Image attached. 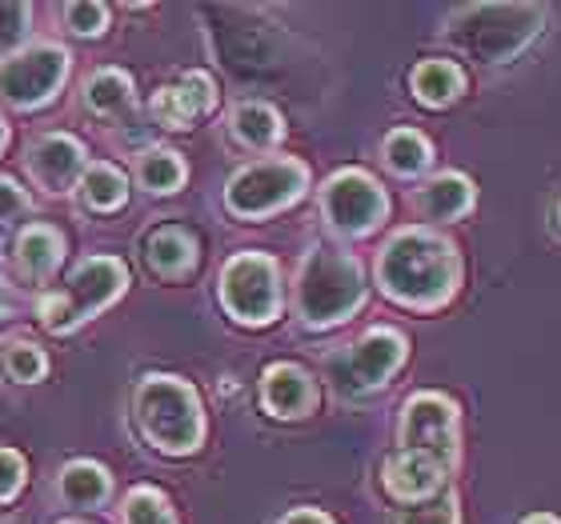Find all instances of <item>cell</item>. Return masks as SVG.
Listing matches in <instances>:
<instances>
[{
  "instance_id": "e575fe53",
  "label": "cell",
  "mask_w": 561,
  "mask_h": 524,
  "mask_svg": "<svg viewBox=\"0 0 561 524\" xmlns=\"http://www.w3.org/2000/svg\"><path fill=\"white\" fill-rule=\"evenodd\" d=\"M558 221H561V200H558Z\"/></svg>"
},
{
  "instance_id": "ffe728a7",
  "label": "cell",
  "mask_w": 561,
  "mask_h": 524,
  "mask_svg": "<svg viewBox=\"0 0 561 524\" xmlns=\"http://www.w3.org/2000/svg\"><path fill=\"white\" fill-rule=\"evenodd\" d=\"M57 492L72 504V509H96V504L108 501L113 477H108V468L93 465V461H72V465L60 468Z\"/></svg>"
},
{
  "instance_id": "7c38bea8",
  "label": "cell",
  "mask_w": 561,
  "mask_h": 524,
  "mask_svg": "<svg viewBox=\"0 0 561 524\" xmlns=\"http://www.w3.org/2000/svg\"><path fill=\"white\" fill-rule=\"evenodd\" d=\"M24 168L36 181V188L45 193H65V188H77L84 176V149L77 137H65V132H53V137H41L24 156Z\"/></svg>"
},
{
  "instance_id": "ac0fdd59",
  "label": "cell",
  "mask_w": 561,
  "mask_h": 524,
  "mask_svg": "<svg viewBox=\"0 0 561 524\" xmlns=\"http://www.w3.org/2000/svg\"><path fill=\"white\" fill-rule=\"evenodd\" d=\"M145 260H149V268L157 272V277H185L188 268L197 265V241L185 233V229H157V233L145 241Z\"/></svg>"
},
{
  "instance_id": "d6a6232c",
  "label": "cell",
  "mask_w": 561,
  "mask_h": 524,
  "mask_svg": "<svg viewBox=\"0 0 561 524\" xmlns=\"http://www.w3.org/2000/svg\"><path fill=\"white\" fill-rule=\"evenodd\" d=\"M522 524H561V521H553V516L541 513V516H529V521H522Z\"/></svg>"
},
{
  "instance_id": "83f0119b",
  "label": "cell",
  "mask_w": 561,
  "mask_h": 524,
  "mask_svg": "<svg viewBox=\"0 0 561 524\" xmlns=\"http://www.w3.org/2000/svg\"><path fill=\"white\" fill-rule=\"evenodd\" d=\"M398 524H461V509H457L454 497L421 501V504H413V509H401Z\"/></svg>"
},
{
  "instance_id": "e0dca14e",
  "label": "cell",
  "mask_w": 561,
  "mask_h": 524,
  "mask_svg": "<svg viewBox=\"0 0 561 524\" xmlns=\"http://www.w3.org/2000/svg\"><path fill=\"white\" fill-rule=\"evenodd\" d=\"M417 209L433 221H457L473 209V181L461 173H442L433 176L430 185L417 193Z\"/></svg>"
},
{
  "instance_id": "5bb4252c",
  "label": "cell",
  "mask_w": 561,
  "mask_h": 524,
  "mask_svg": "<svg viewBox=\"0 0 561 524\" xmlns=\"http://www.w3.org/2000/svg\"><path fill=\"white\" fill-rule=\"evenodd\" d=\"M261 400H265V408L280 420L309 417L317 405V385L301 364H273V369H265V376H261Z\"/></svg>"
},
{
  "instance_id": "8fae6325",
  "label": "cell",
  "mask_w": 561,
  "mask_h": 524,
  "mask_svg": "<svg viewBox=\"0 0 561 524\" xmlns=\"http://www.w3.org/2000/svg\"><path fill=\"white\" fill-rule=\"evenodd\" d=\"M321 212H325L333 233L369 236L389 217V197L369 173H362V168H341L321 188Z\"/></svg>"
},
{
  "instance_id": "4fadbf2b",
  "label": "cell",
  "mask_w": 561,
  "mask_h": 524,
  "mask_svg": "<svg viewBox=\"0 0 561 524\" xmlns=\"http://www.w3.org/2000/svg\"><path fill=\"white\" fill-rule=\"evenodd\" d=\"M217 105V84L205 77V72H185L181 84H169V89H157L152 96V117L164 129H188L197 117H205L209 108Z\"/></svg>"
},
{
  "instance_id": "f1b7e54d",
  "label": "cell",
  "mask_w": 561,
  "mask_h": 524,
  "mask_svg": "<svg viewBox=\"0 0 561 524\" xmlns=\"http://www.w3.org/2000/svg\"><path fill=\"white\" fill-rule=\"evenodd\" d=\"M65 21L77 36H101L108 24V9L105 4H65Z\"/></svg>"
},
{
  "instance_id": "30bf717a",
  "label": "cell",
  "mask_w": 561,
  "mask_h": 524,
  "mask_svg": "<svg viewBox=\"0 0 561 524\" xmlns=\"http://www.w3.org/2000/svg\"><path fill=\"white\" fill-rule=\"evenodd\" d=\"M401 449L405 453L433 456L445 473H454L461 461V429H457V405L442 393H417L401 408Z\"/></svg>"
},
{
  "instance_id": "603a6c76",
  "label": "cell",
  "mask_w": 561,
  "mask_h": 524,
  "mask_svg": "<svg viewBox=\"0 0 561 524\" xmlns=\"http://www.w3.org/2000/svg\"><path fill=\"white\" fill-rule=\"evenodd\" d=\"M84 108L96 117H121L133 108V81L121 69H101L84 81Z\"/></svg>"
},
{
  "instance_id": "d6986e66",
  "label": "cell",
  "mask_w": 561,
  "mask_h": 524,
  "mask_svg": "<svg viewBox=\"0 0 561 524\" xmlns=\"http://www.w3.org/2000/svg\"><path fill=\"white\" fill-rule=\"evenodd\" d=\"M410 84H413V96H417L421 105L445 108L466 93V72L457 69L454 60H421L417 69H413Z\"/></svg>"
},
{
  "instance_id": "cb8c5ba5",
  "label": "cell",
  "mask_w": 561,
  "mask_h": 524,
  "mask_svg": "<svg viewBox=\"0 0 561 524\" xmlns=\"http://www.w3.org/2000/svg\"><path fill=\"white\" fill-rule=\"evenodd\" d=\"M185 161H181V152L173 149H149L145 156L137 161V181L145 193H157V197H169L176 188L185 185Z\"/></svg>"
},
{
  "instance_id": "ba28073f",
  "label": "cell",
  "mask_w": 561,
  "mask_h": 524,
  "mask_svg": "<svg viewBox=\"0 0 561 524\" xmlns=\"http://www.w3.org/2000/svg\"><path fill=\"white\" fill-rule=\"evenodd\" d=\"M69 48L36 40L0 60V101H9L16 108H36L48 105L60 93V84L69 81Z\"/></svg>"
},
{
  "instance_id": "6da1fadb",
  "label": "cell",
  "mask_w": 561,
  "mask_h": 524,
  "mask_svg": "<svg viewBox=\"0 0 561 524\" xmlns=\"http://www.w3.org/2000/svg\"><path fill=\"white\" fill-rule=\"evenodd\" d=\"M377 284L389 301L430 313L454 301V292L461 289V257L430 229H401L377 257Z\"/></svg>"
},
{
  "instance_id": "f546056e",
  "label": "cell",
  "mask_w": 561,
  "mask_h": 524,
  "mask_svg": "<svg viewBox=\"0 0 561 524\" xmlns=\"http://www.w3.org/2000/svg\"><path fill=\"white\" fill-rule=\"evenodd\" d=\"M24 485V456L0 444V501H12Z\"/></svg>"
},
{
  "instance_id": "5b68a950",
  "label": "cell",
  "mask_w": 561,
  "mask_h": 524,
  "mask_svg": "<svg viewBox=\"0 0 561 524\" xmlns=\"http://www.w3.org/2000/svg\"><path fill=\"white\" fill-rule=\"evenodd\" d=\"M125 289H129V268L117 257H89L77 265L65 289L48 292L41 301V321L53 333H72L77 325L93 321L96 313H105Z\"/></svg>"
},
{
  "instance_id": "1f68e13d",
  "label": "cell",
  "mask_w": 561,
  "mask_h": 524,
  "mask_svg": "<svg viewBox=\"0 0 561 524\" xmlns=\"http://www.w3.org/2000/svg\"><path fill=\"white\" fill-rule=\"evenodd\" d=\"M280 524H333L321 509H293V513L280 516Z\"/></svg>"
},
{
  "instance_id": "3957f363",
  "label": "cell",
  "mask_w": 561,
  "mask_h": 524,
  "mask_svg": "<svg viewBox=\"0 0 561 524\" xmlns=\"http://www.w3.org/2000/svg\"><path fill=\"white\" fill-rule=\"evenodd\" d=\"M365 304V272L357 257L341 248H313L297 268L293 308L309 328H329L350 321Z\"/></svg>"
},
{
  "instance_id": "277c9868",
  "label": "cell",
  "mask_w": 561,
  "mask_h": 524,
  "mask_svg": "<svg viewBox=\"0 0 561 524\" xmlns=\"http://www.w3.org/2000/svg\"><path fill=\"white\" fill-rule=\"evenodd\" d=\"M546 12L538 4H473L454 21L449 40L478 60H514L541 33Z\"/></svg>"
},
{
  "instance_id": "52a82bcc",
  "label": "cell",
  "mask_w": 561,
  "mask_h": 524,
  "mask_svg": "<svg viewBox=\"0 0 561 524\" xmlns=\"http://www.w3.org/2000/svg\"><path fill=\"white\" fill-rule=\"evenodd\" d=\"M221 304L241 325H273L280 313V272L265 253H237L221 268Z\"/></svg>"
},
{
  "instance_id": "8992f818",
  "label": "cell",
  "mask_w": 561,
  "mask_h": 524,
  "mask_svg": "<svg viewBox=\"0 0 561 524\" xmlns=\"http://www.w3.org/2000/svg\"><path fill=\"white\" fill-rule=\"evenodd\" d=\"M305 188H309V168L293 156H273V161L245 164L225 188V205L237 217L257 221V217L289 209L293 200H301Z\"/></svg>"
},
{
  "instance_id": "9c48e42d",
  "label": "cell",
  "mask_w": 561,
  "mask_h": 524,
  "mask_svg": "<svg viewBox=\"0 0 561 524\" xmlns=\"http://www.w3.org/2000/svg\"><path fill=\"white\" fill-rule=\"evenodd\" d=\"M405 337L393 333V328H374V333H365L357 345L333 357L329 361V381L337 388L341 396H365V393H377L381 385H389V376L398 373L401 364H405Z\"/></svg>"
},
{
  "instance_id": "4316f807",
  "label": "cell",
  "mask_w": 561,
  "mask_h": 524,
  "mask_svg": "<svg viewBox=\"0 0 561 524\" xmlns=\"http://www.w3.org/2000/svg\"><path fill=\"white\" fill-rule=\"evenodd\" d=\"M125 524H176L173 509L157 489H133L125 497Z\"/></svg>"
},
{
  "instance_id": "7a4b0ae2",
  "label": "cell",
  "mask_w": 561,
  "mask_h": 524,
  "mask_svg": "<svg viewBox=\"0 0 561 524\" xmlns=\"http://www.w3.org/2000/svg\"><path fill=\"white\" fill-rule=\"evenodd\" d=\"M133 417L140 436L169 456L197 453L205 441V412L197 388L181 376H145L133 396Z\"/></svg>"
},
{
  "instance_id": "484cf974",
  "label": "cell",
  "mask_w": 561,
  "mask_h": 524,
  "mask_svg": "<svg viewBox=\"0 0 561 524\" xmlns=\"http://www.w3.org/2000/svg\"><path fill=\"white\" fill-rule=\"evenodd\" d=\"M4 373H9L16 385H36V381L48 373V357L36 349V345H28V340H16V345L4 349Z\"/></svg>"
},
{
  "instance_id": "4dcf8cb0",
  "label": "cell",
  "mask_w": 561,
  "mask_h": 524,
  "mask_svg": "<svg viewBox=\"0 0 561 524\" xmlns=\"http://www.w3.org/2000/svg\"><path fill=\"white\" fill-rule=\"evenodd\" d=\"M28 209V197H24V188L9 176H0V224L12 221V217H21Z\"/></svg>"
},
{
  "instance_id": "d4e9b609",
  "label": "cell",
  "mask_w": 561,
  "mask_h": 524,
  "mask_svg": "<svg viewBox=\"0 0 561 524\" xmlns=\"http://www.w3.org/2000/svg\"><path fill=\"white\" fill-rule=\"evenodd\" d=\"M381 156H386V164L398 176H417V173H425V168H430L433 144L421 137V132L398 129V132H389V137H386V144H381Z\"/></svg>"
},
{
  "instance_id": "44dd1931",
  "label": "cell",
  "mask_w": 561,
  "mask_h": 524,
  "mask_svg": "<svg viewBox=\"0 0 561 524\" xmlns=\"http://www.w3.org/2000/svg\"><path fill=\"white\" fill-rule=\"evenodd\" d=\"M77 197H81L84 209L93 212H113L125 205V197H129V181H125V173L121 168H113V164H89L81 176V185H77Z\"/></svg>"
},
{
  "instance_id": "7402d4cb",
  "label": "cell",
  "mask_w": 561,
  "mask_h": 524,
  "mask_svg": "<svg viewBox=\"0 0 561 524\" xmlns=\"http://www.w3.org/2000/svg\"><path fill=\"white\" fill-rule=\"evenodd\" d=\"M285 132L280 125V113L265 101H245V105L233 108V137L245 144V149H273Z\"/></svg>"
},
{
  "instance_id": "9a60e30c",
  "label": "cell",
  "mask_w": 561,
  "mask_h": 524,
  "mask_svg": "<svg viewBox=\"0 0 561 524\" xmlns=\"http://www.w3.org/2000/svg\"><path fill=\"white\" fill-rule=\"evenodd\" d=\"M445 477H449V473H445L433 456L405 453V449H401L398 456H389L386 468H381V480H386L389 497H398V501H405V504L430 501L433 492L445 485Z\"/></svg>"
},
{
  "instance_id": "836d02e7",
  "label": "cell",
  "mask_w": 561,
  "mask_h": 524,
  "mask_svg": "<svg viewBox=\"0 0 561 524\" xmlns=\"http://www.w3.org/2000/svg\"><path fill=\"white\" fill-rule=\"evenodd\" d=\"M4 144H9V129H4V120H0V152H4Z\"/></svg>"
},
{
  "instance_id": "2e32d148",
  "label": "cell",
  "mask_w": 561,
  "mask_h": 524,
  "mask_svg": "<svg viewBox=\"0 0 561 524\" xmlns=\"http://www.w3.org/2000/svg\"><path fill=\"white\" fill-rule=\"evenodd\" d=\"M65 260V236L48 224H28L21 236H16V265H21L24 277L45 280L53 277Z\"/></svg>"
}]
</instances>
